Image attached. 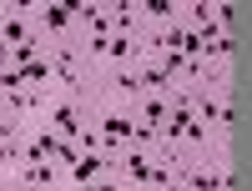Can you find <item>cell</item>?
<instances>
[{
    "mask_svg": "<svg viewBox=\"0 0 252 191\" xmlns=\"http://www.w3.org/2000/svg\"><path fill=\"white\" fill-rule=\"evenodd\" d=\"M86 116H91V106L81 101V96H51V116H46V126H51L61 141H76V131L86 126Z\"/></svg>",
    "mask_w": 252,
    "mask_h": 191,
    "instance_id": "obj_1",
    "label": "cell"
},
{
    "mask_svg": "<svg viewBox=\"0 0 252 191\" xmlns=\"http://www.w3.org/2000/svg\"><path fill=\"white\" fill-rule=\"evenodd\" d=\"M56 146H61V136L51 131V126H31V131L20 136V161H26V166L51 161V156H56Z\"/></svg>",
    "mask_w": 252,
    "mask_h": 191,
    "instance_id": "obj_2",
    "label": "cell"
}]
</instances>
